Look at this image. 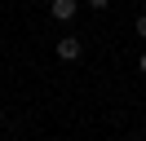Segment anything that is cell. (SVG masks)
I'll list each match as a JSON object with an SVG mask.
<instances>
[{"instance_id": "6da1fadb", "label": "cell", "mask_w": 146, "mask_h": 141, "mask_svg": "<svg viewBox=\"0 0 146 141\" xmlns=\"http://www.w3.org/2000/svg\"><path fill=\"white\" fill-rule=\"evenodd\" d=\"M75 9H80L75 0H49V13H53L58 22H71V18H75Z\"/></svg>"}, {"instance_id": "7a4b0ae2", "label": "cell", "mask_w": 146, "mask_h": 141, "mask_svg": "<svg viewBox=\"0 0 146 141\" xmlns=\"http://www.w3.org/2000/svg\"><path fill=\"white\" fill-rule=\"evenodd\" d=\"M80 40H71V35H66V40H58V57H62V62H80Z\"/></svg>"}, {"instance_id": "3957f363", "label": "cell", "mask_w": 146, "mask_h": 141, "mask_svg": "<svg viewBox=\"0 0 146 141\" xmlns=\"http://www.w3.org/2000/svg\"><path fill=\"white\" fill-rule=\"evenodd\" d=\"M137 35L146 40V13H137Z\"/></svg>"}, {"instance_id": "277c9868", "label": "cell", "mask_w": 146, "mask_h": 141, "mask_svg": "<svg viewBox=\"0 0 146 141\" xmlns=\"http://www.w3.org/2000/svg\"><path fill=\"white\" fill-rule=\"evenodd\" d=\"M89 5H93V9H106V5H111V0H89Z\"/></svg>"}, {"instance_id": "5b68a950", "label": "cell", "mask_w": 146, "mask_h": 141, "mask_svg": "<svg viewBox=\"0 0 146 141\" xmlns=\"http://www.w3.org/2000/svg\"><path fill=\"white\" fill-rule=\"evenodd\" d=\"M137 70H142V75H146V53H142V57H137Z\"/></svg>"}, {"instance_id": "8992f818", "label": "cell", "mask_w": 146, "mask_h": 141, "mask_svg": "<svg viewBox=\"0 0 146 141\" xmlns=\"http://www.w3.org/2000/svg\"><path fill=\"white\" fill-rule=\"evenodd\" d=\"M0 123H5V106H0Z\"/></svg>"}]
</instances>
